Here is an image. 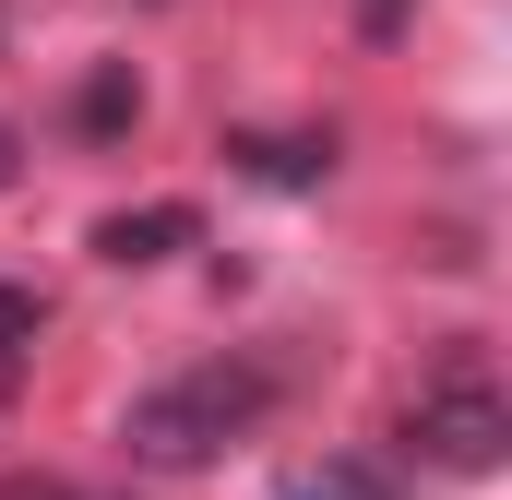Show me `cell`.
I'll return each mask as SVG.
<instances>
[{
    "label": "cell",
    "instance_id": "6",
    "mask_svg": "<svg viewBox=\"0 0 512 500\" xmlns=\"http://www.w3.org/2000/svg\"><path fill=\"white\" fill-rule=\"evenodd\" d=\"M286 500H393V477L358 453H322V465H286Z\"/></svg>",
    "mask_w": 512,
    "mask_h": 500
},
{
    "label": "cell",
    "instance_id": "8",
    "mask_svg": "<svg viewBox=\"0 0 512 500\" xmlns=\"http://www.w3.org/2000/svg\"><path fill=\"white\" fill-rule=\"evenodd\" d=\"M0 500H96V489H72V477H36V465H12V477H0Z\"/></svg>",
    "mask_w": 512,
    "mask_h": 500
},
{
    "label": "cell",
    "instance_id": "9",
    "mask_svg": "<svg viewBox=\"0 0 512 500\" xmlns=\"http://www.w3.org/2000/svg\"><path fill=\"white\" fill-rule=\"evenodd\" d=\"M358 24L370 36H405V0H358Z\"/></svg>",
    "mask_w": 512,
    "mask_h": 500
},
{
    "label": "cell",
    "instance_id": "2",
    "mask_svg": "<svg viewBox=\"0 0 512 500\" xmlns=\"http://www.w3.org/2000/svg\"><path fill=\"white\" fill-rule=\"evenodd\" d=\"M405 453L441 465V477H501V453H512V393H501V370H489L477 346H453L441 370L405 393Z\"/></svg>",
    "mask_w": 512,
    "mask_h": 500
},
{
    "label": "cell",
    "instance_id": "5",
    "mask_svg": "<svg viewBox=\"0 0 512 500\" xmlns=\"http://www.w3.org/2000/svg\"><path fill=\"white\" fill-rule=\"evenodd\" d=\"M72 131H84V143H131V131H143V72H131V60H96V72L72 84Z\"/></svg>",
    "mask_w": 512,
    "mask_h": 500
},
{
    "label": "cell",
    "instance_id": "1",
    "mask_svg": "<svg viewBox=\"0 0 512 500\" xmlns=\"http://www.w3.org/2000/svg\"><path fill=\"white\" fill-rule=\"evenodd\" d=\"M274 393H286L274 358H203V370L131 393L120 441H131V465H155V477H203L227 441H251L262 417H274Z\"/></svg>",
    "mask_w": 512,
    "mask_h": 500
},
{
    "label": "cell",
    "instance_id": "10",
    "mask_svg": "<svg viewBox=\"0 0 512 500\" xmlns=\"http://www.w3.org/2000/svg\"><path fill=\"white\" fill-rule=\"evenodd\" d=\"M12 179H24V131L0 120V191H12Z\"/></svg>",
    "mask_w": 512,
    "mask_h": 500
},
{
    "label": "cell",
    "instance_id": "4",
    "mask_svg": "<svg viewBox=\"0 0 512 500\" xmlns=\"http://www.w3.org/2000/svg\"><path fill=\"white\" fill-rule=\"evenodd\" d=\"M227 167L251 191H322L334 179V131H227Z\"/></svg>",
    "mask_w": 512,
    "mask_h": 500
},
{
    "label": "cell",
    "instance_id": "3",
    "mask_svg": "<svg viewBox=\"0 0 512 500\" xmlns=\"http://www.w3.org/2000/svg\"><path fill=\"white\" fill-rule=\"evenodd\" d=\"M96 262H120V274H143V262H167V250H203V203H131V215H96Z\"/></svg>",
    "mask_w": 512,
    "mask_h": 500
},
{
    "label": "cell",
    "instance_id": "7",
    "mask_svg": "<svg viewBox=\"0 0 512 500\" xmlns=\"http://www.w3.org/2000/svg\"><path fill=\"white\" fill-rule=\"evenodd\" d=\"M36 334H48V298H36V286H12V274H0V370H12V358H24V346H36Z\"/></svg>",
    "mask_w": 512,
    "mask_h": 500
}]
</instances>
